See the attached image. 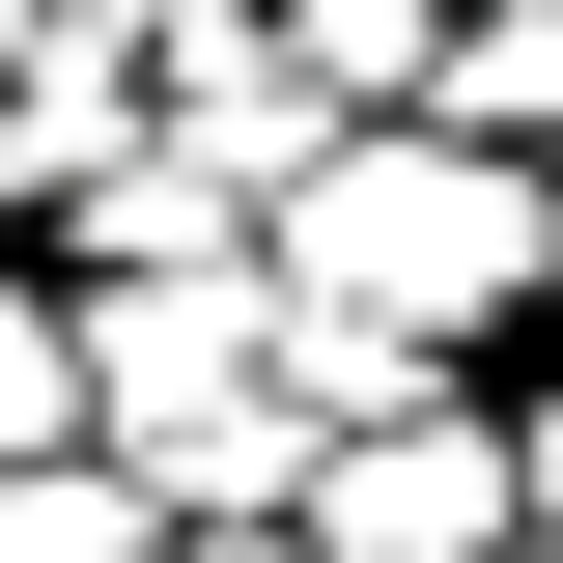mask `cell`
Masks as SVG:
<instances>
[{
    "mask_svg": "<svg viewBox=\"0 0 563 563\" xmlns=\"http://www.w3.org/2000/svg\"><path fill=\"white\" fill-rule=\"evenodd\" d=\"M536 254V198H507V141H366L339 198H310V310L366 282V339H422V310H479V282ZM339 339V366H366Z\"/></svg>",
    "mask_w": 563,
    "mask_h": 563,
    "instance_id": "1",
    "label": "cell"
},
{
    "mask_svg": "<svg viewBox=\"0 0 563 563\" xmlns=\"http://www.w3.org/2000/svg\"><path fill=\"white\" fill-rule=\"evenodd\" d=\"M451 536H479V451H366L339 479V563H451Z\"/></svg>",
    "mask_w": 563,
    "mask_h": 563,
    "instance_id": "2",
    "label": "cell"
},
{
    "mask_svg": "<svg viewBox=\"0 0 563 563\" xmlns=\"http://www.w3.org/2000/svg\"><path fill=\"white\" fill-rule=\"evenodd\" d=\"M0 422H29V310H0Z\"/></svg>",
    "mask_w": 563,
    "mask_h": 563,
    "instance_id": "3",
    "label": "cell"
}]
</instances>
